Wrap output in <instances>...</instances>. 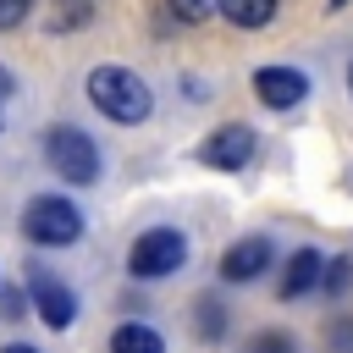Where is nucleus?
<instances>
[{"instance_id":"nucleus-1","label":"nucleus","mask_w":353,"mask_h":353,"mask_svg":"<svg viewBox=\"0 0 353 353\" xmlns=\"http://www.w3.org/2000/svg\"><path fill=\"white\" fill-rule=\"evenodd\" d=\"M88 99H94L110 121H121V127H132V121H143V116L154 110L149 83H143L138 72H127V66H94V72H88Z\"/></svg>"},{"instance_id":"nucleus-2","label":"nucleus","mask_w":353,"mask_h":353,"mask_svg":"<svg viewBox=\"0 0 353 353\" xmlns=\"http://www.w3.org/2000/svg\"><path fill=\"white\" fill-rule=\"evenodd\" d=\"M44 160H50V171H55V176H66L72 188L99 182V149H94V138H88V132H77V127H66V121L44 132Z\"/></svg>"},{"instance_id":"nucleus-3","label":"nucleus","mask_w":353,"mask_h":353,"mask_svg":"<svg viewBox=\"0 0 353 353\" xmlns=\"http://www.w3.org/2000/svg\"><path fill=\"white\" fill-rule=\"evenodd\" d=\"M22 232L39 243V248H66V243H77L83 237V210L72 204V199H33L28 210H22Z\"/></svg>"},{"instance_id":"nucleus-4","label":"nucleus","mask_w":353,"mask_h":353,"mask_svg":"<svg viewBox=\"0 0 353 353\" xmlns=\"http://www.w3.org/2000/svg\"><path fill=\"white\" fill-rule=\"evenodd\" d=\"M182 259H188V237H182L176 226H149V232L132 243L127 270H132L138 281H160V276L182 270Z\"/></svg>"},{"instance_id":"nucleus-5","label":"nucleus","mask_w":353,"mask_h":353,"mask_svg":"<svg viewBox=\"0 0 353 353\" xmlns=\"http://www.w3.org/2000/svg\"><path fill=\"white\" fill-rule=\"evenodd\" d=\"M28 298H33V309H39V320L50 325V331H66L72 320H77V292L61 281V276H50V270H28Z\"/></svg>"},{"instance_id":"nucleus-6","label":"nucleus","mask_w":353,"mask_h":353,"mask_svg":"<svg viewBox=\"0 0 353 353\" xmlns=\"http://www.w3.org/2000/svg\"><path fill=\"white\" fill-rule=\"evenodd\" d=\"M199 160H204L210 171H243V165L254 160V127L226 121L221 132H210V138L199 143Z\"/></svg>"},{"instance_id":"nucleus-7","label":"nucleus","mask_w":353,"mask_h":353,"mask_svg":"<svg viewBox=\"0 0 353 353\" xmlns=\"http://www.w3.org/2000/svg\"><path fill=\"white\" fill-rule=\"evenodd\" d=\"M254 94H259V105H270V110H292V105L309 94V77L292 72V66H259V72H254Z\"/></svg>"},{"instance_id":"nucleus-8","label":"nucleus","mask_w":353,"mask_h":353,"mask_svg":"<svg viewBox=\"0 0 353 353\" xmlns=\"http://www.w3.org/2000/svg\"><path fill=\"white\" fill-rule=\"evenodd\" d=\"M270 265V237H243L221 254V276L226 281H254L259 270Z\"/></svg>"},{"instance_id":"nucleus-9","label":"nucleus","mask_w":353,"mask_h":353,"mask_svg":"<svg viewBox=\"0 0 353 353\" xmlns=\"http://www.w3.org/2000/svg\"><path fill=\"white\" fill-rule=\"evenodd\" d=\"M325 281V259H320V248H298L292 259H287V270H281V298H303L309 287H320Z\"/></svg>"},{"instance_id":"nucleus-10","label":"nucleus","mask_w":353,"mask_h":353,"mask_svg":"<svg viewBox=\"0 0 353 353\" xmlns=\"http://www.w3.org/2000/svg\"><path fill=\"white\" fill-rule=\"evenodd\" d=\"M110 353H165V336L143 320H121L110 331Z\"/></svg>"},{"instance_id":"nucleus-11","label":"nucleus","mask_w":353,"mask_h":353,"mask_svg":"<svg viewBox=\"0 0 353 353\" xmlns=\"http://www.w3.org/2000/svg\"><path fill=\"white\" fill-rule=\"evenodd\" d=\"M215 11L237 28H265L276 17V0H215Z\"/></svg>"},{"instance_id":"nucleus-12","label":"nucleus","mask_w":353,"mask_h":353,"mask_svg":"<svg viewBox=\"0 0 353 353\" xmlns=\"http://www.w3.org/2000/svg\"><path fill=\"white\" fill-rule=\"evenodd\" d=\"M193 309H199V336H221V331H226V314H221L215 298H199Z\"/></svg>"},{"instance_id":"nucleus-13","label":"nucleus","mask_w":353,"mask_h":353,"mask_svg":"<svg viewBox=\"0 0 353 353\" xmlns=\"http://www.w3.org/2000/svg\"><path fill=\"white\" fill-rule=\"evenodd\" d=\"M347 281H353V254L331 259V270H325V292H347Z\"/></svg>"},{"instance_id":"nucleus-14","label":"nucleus","mask_w":353,"mask_h":353,"mask_svg":"<svg viewBox=\"0 0 353 353\" xmlns=\"http://www.w3.org/2000/svg\"><path fill=\"white\" fill-rule=\"evenodd\" d=\"M248 353H292V336L287 331H265V336L248 342Z\"/></svg>"},{"instance_id":"nucleus-15","label":"nucleus","mask_w":353,"mask_h":353,"mask_svg":"<svg viewBox=\"0 0 353 353\" xmlns=\"http://www.w3.org/2000/svg\"><path fill=\"white\" fill-rule=\"evenodd\" d=\"M83 17H88V0H61L50 22H55V28H72V22H83Z\"/></svg>"},{"instance_id":"nucleus-16","label":"nucleus","mask_w":353,"mask_h":353,"mask_svg":"<svg viewBox=\"0 0 353 353\" xmlns=\"http://www.w3.org/2000/svg\"><path fill=\"white\" fill-rule=\"evenodd\" d=\"M171 11H176L182 22H204V17L215 11V0H171Z\"/></svg>"},{"instance_id":"nucleus-17","label":"nucleus","mask_w":353,"mask_h":353,"mask_svg":"<svg viewBox=\"0 0 353 353\" xmlns=\"http://www.w3.org/2000/svg\"><path fill=\"white\" fill-rule=\"evenodd\" d=\"M28 17V0H0V28H17Z\"/></svg>"},{"instance_id":"nucleus-18","label":"nucleus","mask_w":353,"mask_h":353,"mask_svg":"<svg viewBox=\"0 0 353 353\" xmlns=\"http://www.w3.org/2000/svg\"><path fill=\"white\" fill-rule=\"evenodd\" d=\"M331 342H336V353H353V325L336 320V325H331Z\"/></svg>"},{"instance_id":"nucleus-19","label":"nucleus","mask_w":353,"mask_h":353,"mask_svg":"<svg viewBox=\"0 0 353 353\" xmlns=\"http://www.w3.org/2000/svg\"><path fill=\"white\" fill-rule=\"evenodd\" d=\"M0 314L17 320V314H22V292H0Z\"/></svg>"},{"instance_id":"nucleus-20","label":"nucleus","mask_w":353,"mask_h":353,"mask_svg":"<svg viewBox=\"0 0 353 353\" xmlns=\"http://www.w3.org/2000/svg\"><path fill=\"white\" fill-rule=\"evenodd\" d=\"M6 94H11V72L0 66V99H6Z\"/></svg>"},{"instance_id":"nucleus-21","label":"nucleus","mask_w":353,"mask_h":353,"mask_svg":"<svg viewBox=\"0 0 353 353\" xmlns=\"http://www.w3.org/2000/svg\"><path fill=\"white\" fill-rule=\"evenodd\" d=\"M0 353H33V347H28V342H11V347H0Z\"/></svg>"},{"instance_id":"nucleus-22","label":"nucleus","mask_w":353,"mask_h":353,"mask_svg":"<svg viewBox=\"0 0 353 353\" xmlns=\"http://www.w3.org/2000/svg\"><path fill=\"white\" fill-rule=\"evenodd\" d=\"M347 88H353V66H347Z\"/></svg>"}]
</instances>
